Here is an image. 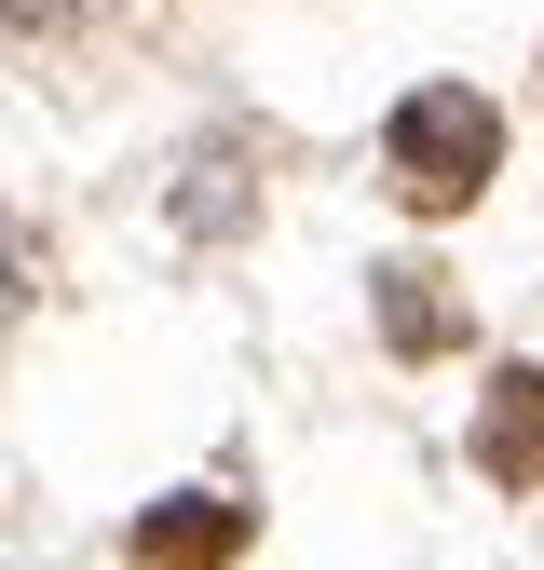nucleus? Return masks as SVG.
<instances>
[{
	"instance_id": "nucleus-6",
	"label": "nucleus",
	"mask_w": 544,
	"mask_h": 570,
	"mask_svg": "<svg viewBox=\"0 0 544 570\" xmlns=\"http://www.w3.org/2000/svg\"><path fill=\"white\" fill-rule=\"evenodd\" d=\"M0 14H14L28 41H68V28H96V14H109V0H0Z\"/></svg>"
},
{
	"instance_id": "nucleus-3",
	"label": "nucleus",
	"mask_w": 544,
	"mask_h": 570,
	"mask_svg": "<svg viewBox=\"0 0 544 570\" xmlns=\"http://www.w3.org/2000/svg\"><path fill=\"white\" fill-rule=\"evenodd\" d=\"M232 543H245V503H232V489H191V503L136 517V570H232Z\"/></svg>"
},
{
	"instance_id": "nucleus-2",
	"label": "nucleus",
	"mask_w": 544,
	"mask_h": 570,
	"mask_svg": "<svg viewBox=\"0 0 544 570\" xmlns=\"http://www.w3.org/2000/svg\"><path fill=\"white\" fill-rule=\"evenodd\" d=\"M476 475L490 489H544V367H504L476 394Z\"/></svg>"
},
{
	"instance_id": "nucleus-5",
	"label": "nucleus",
	"mask_w": 544,
	"mask_h": 570,
	"mask_svg": "<svg viewBox=\"0 0 544 570\" xmlns=\"http://www.w3.org/2000/svg\"><path fill=\"white\" fill-rule=\"evenodd\" d=\"M28 299H41V245H28V218H14V204H0V353H14Z\"/></svg>"
},
{
	"instance_id": "nucleus-4",
	"label": "nucleus",
	"mask_w": 544,
	"mask_h": 570,
	"mask_svg": "<svg viewBox=\"0 0 544 570\" xmlns=\"http://www.w3.org/2000/svg\"><path fill=\"white\" fill-rule=\"evenodd\" d=\"M368 285H381V326H395V353H436V340H449V299H436V258H381Z\"/></svg>"
},
{
	"instance_id": "nucleus-1",
	"label": "nucleus",
	"mask_w": 544,
	"mask_h": 570,
	"mask_svg": "<svg viewBox=\"0 0 544 570\" xmlns=\"http://www.w3.org/2000/svg\"><path fill=\"white\" fill-rule=\"evenodd\" d=\"M490 164H504V122H490L476 82H408L395 96V122H381V190L408 204V218H463V204L490 190Z\"/></svg>"
}]
</instances>
